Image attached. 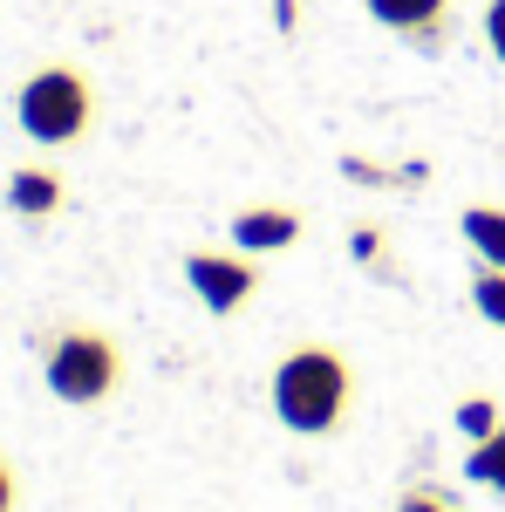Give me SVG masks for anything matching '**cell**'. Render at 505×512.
<instances>
[{"label":"cell","mask_w":505,"mask_h":512,"mask_svg":"<svg viewBox=\"0 0 505 512\" xmlns=\"http://www.w3.org/2000/svg\"><path fill=\"white\" fill-rule=\"evenodd\" d=\"M62 205H69V178H62L55 164H14V171H7V212H14V219L41 226V219H55Z\"/></svg>","instance_id":"cell-7"},{"label":"cell","mask_w":505,"mask_h":512,"mask_svg":"<svg viewBox=\"0 0 505 512\" xmlns=\"http://www.w3.org/2000/svg\"><path fill=\"white\" fill-rule=\"evenodd\" d=\"M471 308H478V321L505 328V267H478L471 274Z\"/></svg>","instance_id":"cell-11"},{"label":"cell","mask_w":505,"mask_h":512,"mask_svg":"<svg viewBox=\"0 0 505 512\" xmlns=\"http://www.w3.org/2000/svg\"><path fill=\"white\" fill-rule=\"evenodd\" d=\"M185 287L198 294L205 315L233 321V315H246V308L260 301L267 274H260V260L239 253V246H192V253H185Z\"/></svg>","instance_id":"cell-4"},{"label":"cell","mask_w":505,"mask_h":512,"mask_svg":"<svg viewBox=\"0 0 505 512\" xmlns=\"http://www.w3.org/2000/svg\"><path fill=\"white\" fill-rule=\"evenodd\" d=\"M226 239H233L239 253L267 260V253H287V246L308 239V212H301V205H273V198H260V205H239L233 212Z\"/></svg>","instance_id":"cell-6"},{"label":"cell","mask_w":505,"mask_h":512,"mask_svg":"<svg viewBox=\"0 0 505 512\" xmlns=\"http://www.w3.org/2000/svg\"><path fill=\"white\" fill-rule=\"evenodd\" d=\"M342 178L362 185V192H396V185H410V171H396V164H376V158H342Z\"/></svg>","instance_id":"cell-12"},{"label":"cell","mask_w":505,"mask_h":512,"mask_svg":"<svg viewBox=\"0 0 505 512\" xmlns=\"http://www.w3.org/2000/svg\"><path fill=\"white\" fill-rule=\"evenodd\" d=\"M485 48H492V62L505 69V0H485Z\"/></svg>","instance_id":"cell-15"},{"label":"cell","mask_w":505,"mask_h":512,"mask_svg":"<svg viewBox=\"0 0 505 512\" xmlns=\"http://www.w3.org/2000/svg\"><path fill=\"white\" fill-rule=\"evenodd\" d=\"M451 424H458L465 444H478V437H492L505 424V410H499V396H465V403L451 410Z\"/></svg>","instance_id":"cell-10"},{"label":"cell","mask_w":505,"mask_h":512,"mask_svg":"<svg viewBox=\"0 0 505 512\" xmlns=\"http://www.w3.org/2000/svg\"><path fill=\"white\" fill-rule=\"evenodd\" d=\"M369 21L403 35L417 55H444L458 41V0H362Z\"/></svg>","instance_id":"cell-5"},{"label":"cell","mask_w":505,"mask_h":512,"mask_svg":"<svg viewBox=\"0 0 505 512\" xmlns=\"http://www.w3.org/2000/svg\"><path fill=\"white\" fill-rule=\"evenodd\" d=\"M273 28L280 35H301V0H273Z\"/></svg>","instance_id":"cell-17"},{"label":"cell","mask_w":505,"mask_h":512,"mask_svg":"<svg viewBox=\"0 0 505 512\" xmlns=\"http://www.w3.org/2000/svg\"><path fill=\"white\" fill-rule=\"evenodd\" d=\"M123 376H130L123 342L110 335V328H89V321L55 328L48 349H41V383H48L55 403H69V410H96V403H110V396L123 390Z\"/></svg>","instance_id":"cell-2"},{"label":"cell","mask_w":505,"mask_h":512,"mask_svg":"<svg viewBox=\"0 0 505 512\" xmlns=\"http://www.w3.org/2000/svg\"><path fill=\"white\" fill-rule=\"evenodd\" d=\"M349 253H355V260H362L376 280H396V267H389V233H383V226H355V233H349Z\"/></svg>","instance_id":"cell-13"},{"label":"cell","mask_w":505,"mask_h":512,"mask_svg":"<svg viewBox=\"0 0 505 512\" xmlns=\"http://www.w3.org/2000/svg\"><path fill=\"white\" fill-rule=\"evenodd\" d=\"M14 123L41 151H69L96 130V82L76 62H41L35 76L14 89Z\"/></svg>","instance_id":"cell-3"},{"label":"cell","mask_w":505,"mask_h":512,"mask_svg":"<svg viewBox=\"0 0 505 512\" xmlns=\"http://www.w3.org/2000/svg\"><path fill=\"white\" fill-rule=\"evenodd\" d=\"M396 512H458V506L444 499V485H403V499H396Z\"/></svg>","instance_id":"cell-14"},{"label":"cell","mask_w":505,"mask_h":512,"mask_svg":"<svg viewBox=\"0 0 505 512\" xmlns=\"http://www.w3.org/2000/svg\"><path fill=\"white\" fill-rule=\"evenodd\" d=\"M0 512H21V472L0 458Z\"/></svg>","instance_id":"cell-16"},{"label":"cell","mask_w":505,"mask_h":512,"mask_svg":"<svg viewBox=\"0 0 505 512\" xmlns=\"http://www.w3.org/2000/svg\"><path fill=\"white\" fill-rule=\"evenodd\" d=\"M267 403L280 417V431L294 437H335L355 417V362L335 342H294L273 362Z\"/></svg>","instance_id":"cell-1"},{"label":"cell","mask_w":505,"mask_h":512,"mask_svg":"<svg viewBox=\"0 0 505 512\" xmlns=\"http://www.w3.org/2000/svg\"><path fill=\"white\" fill-rule=\"evenodd\" d=\"M465 478H471V485H485V492H499V499H505V424H499L492 437H478V444L465 451Z\"/></svg>","instance_id":"cell-9"},{"label":"cell","mask_w":505,"mask_h":512,"mask_svg":"<svg viewBox=\"0 0 505 512\" xmlns=\"http://www.w3.org/2000/svg\"><path fill=\"white\" fill-rule=\"evenodd\" d=\"M458 233H465V246L478 253V267H505V205L471 198L465 212H458Z\"/></svg>","instance_id":"cell-8"}]
</instances>
